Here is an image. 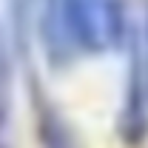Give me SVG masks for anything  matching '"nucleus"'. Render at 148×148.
Masks as SVG:
<instances>
[{"mask_svg":"<svg viewBox=\"0 0 148 148\" xmlns=\"http://www.w3.org/2000/svg\"><path fill=\"white\" fill-rule=\"evenodd\" d=\"M40 37L49 63L63 69L80 54H106L134 34L125 0H43Z\"/></svg>","mask_w":148,"mask_h":148,"instance_id":"f257e3e1","label":"nucleus"},{"mask_svg":"<svg viewBox=\"0 0 148 148\" xmlns=\"http://www.w3.org/2000/svg\"><path fill=\"white\" fill-rule=\"evenodd\" d=\"M32 97H34V120H37L40 148H77V137H74L71 125L66 123L63 111L37 88Z\"/></svg>","mask_w":148,"mask_h":148,"instance_id":"f03ea898","label":"nucleus"},{"mask_svg":"<svg viewBox=\"0 0 148 148\" xmlns=\"http://www.w3.org/2000/svg\"><path fill=\"white\" fill-rule=\"evenodd\" d=\"M6 6H9V17H12V26H14V37H17L20 49L26 51L32 26L40 14V6H37V0H6Z\"/></svg>","mask_w":148,"mask_h":148,"instance_id":"7ed1b4c3","label":"nucleus"},{"mask_svg":"<svg viewBox=\"0 0 148 148\" xmlns=\"http://www.w3.org/2000/svg\"><path fill=\"white\" fill-rule=\"evenodd\" d=\"M131 60L143 71V80L148 86V12H145V20H143V29H137L131 34Z\"/></svg>","mask_w":148,"mask_h":148,"instance_id":"20e7f679","label":"nucleus"}]
</instances>
